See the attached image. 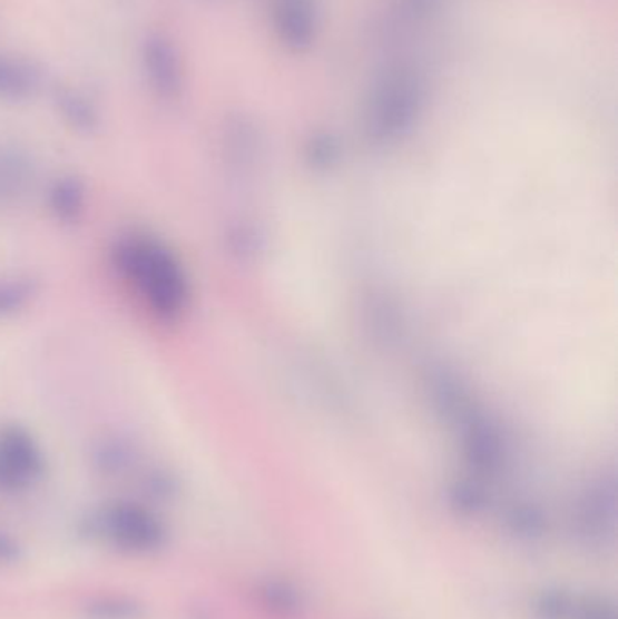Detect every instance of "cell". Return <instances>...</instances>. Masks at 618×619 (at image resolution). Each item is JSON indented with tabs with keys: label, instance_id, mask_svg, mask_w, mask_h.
<instances>
[{
	"label": "cell",
	"instance_id": "11",
	"mask_svg": "<svg viewBox=\"0 0 618 619\" xmlns=\"http://www.w3.org/2000/svg\"><path fill=\"white\" fill-rule=\"evenodd\" d=\"M262 153V140L251 124L244 120L230 124L225 132L224 155L236 175H251L254 167H258Z\"/></svg>",
	"mask_w": 618,
	"mask_h": 619
},
{
	"label": "cell",
	"instance_id": "2",
	"mask_svg": "<svg viewBox=\"0 0 618 619\" xmlns=\"http://www.w3.org/2000/svg\"><path fill=\"white\" fill-rule=\"evenodd\" d=\"M455 431L463 441L464 459L475 473L492 476L507 465L510 456L507 431L481 407Z\"/></svg>",
	"mask_w": 618,
	"mask_h": 619
},
{
	"label": "cell",
	"instance_id": "22",
	"mask_svg": "<svg viewBox=\"0 0 618 619\" xmlns=\"http://www.w3.org/2000/svg\"><path fill=\"white\" fill-rule=\"evenodd\" d=\"M580 619H614V616H611V612H606L604 605H588L582 610Z\"/></svg>",
	"mask_w": 618,
	"mask_h": 619
},
{
	"label": "cell",
	"instance_id": "14",
	"mask_svg": "<svg viewBox=\"0 0 618 619\" xmlns=\"http://www.w3.org/2000/svg\"><path fill=\"white\" fill-rule=\"evenodd\" d=\"M225 247L239 262H253L265 247V234L256 223L239 219L227 228Z\"/></svg>",
	"mask_w": 618,
	"mask_h": 619
},
{
	"label": "cell",
	"instance_id": "3",
	"mask_svg": "<svg viewBox=\"0 0 618 619\" xmlns=\"http://www.w3.org/2000/svg\"><path fill=\"white\" fill-rule=\"evenodd\" d=\"M45 473V453L26 428H0V488H30Z\"/></svg>",
	"mask_w": 618,
	"mask_h": 619
},
{
	"label": "cell",
	"instance_id": "5",
	"mask_svg": "<svg viewBox=\"0 0 618 619\" xmlns=\"http://www.w3.org/2000/svg\"><path fill=\"white\" fill-rule=\"evenodd\" d=\"M140 69L147 88L161 102H175L184 91V63L175 42L164 33L147 35L140 46Z\"/></svg>",
	"mask_w": 618,
	"mask_h": 619
},
{
	"label": "cell",
	"instance_id": "9",
	"mask_svg": "<svg viewBox=\"0 0 618 619\" xmlns=\"http://www.w3.org/2000/svg\"><path fill=\"white\" fill-rule=\"evenodd\" d=\"M40 83L42 73L33 62L0 53V102H26L37 95Z\"/></svg>",
	"mask_w": 618,
	"mask_h": 619
},
{
	"label": "cell",
	"instance_id": "4",
	"mask_svg": "<svg viewBox=\"0 0 618 619\" xmlns=\"http://www.w3.org/2000/svg\"><path fill=\"white\" fill-rule=\"evenodd\" d=\"M97 525L104 537L133 551H149L164 540L161 523L135 503H112L98 514Z\"/></svg>",
	"mask_w": 618,
	"mask_h": 619
},
{
	"label": "cell",
	"instance_id": "20",
	"mask_svg": "<svg viewBox=\"0 0 618 619\" xmlns=\"http://www.w3.org/2000/svg\"><path fill=\"white\" fill-rule=\"evenodd\" d=\"M265 596H267L268 603L276 607V609H296V595L283 586L268 587V590H265Z\"/></svg>",
	"mask_w": 618,
	"mask_h": 619
},
{
	"label": "cell",
	"instance_id": "13",
	"mask_svg": "<svg viewBox=\"0 0 618 619\" xmlns=\"http://www.w3.org/2000/svg\"><path fill=\"white\" fill-rule=\"evenodd\" d=\"M94 465L104 474H122L137 464L138 450L135 442L120 433L104 435L91 451Z\"/></svg>",
	"mask_w": 618,
	"mask_h": 619
},
{
	"label": "cell",
	"instance_id": "19",
	"mask_svg": "<svg viewBox=\"0 0 618 619\" xmlns=\"http://www.w3.org/2000/svg\"><path fill=\"white\" fill-rule=\"evenodd\" d=\"M511 522L516 525L519 531L528 532H539L542 528V517L537 509L533 508H521L513 511V517H511Z\"/></svg>",
	"mask_w": 618,
	"mask_h": 619
},
{
	"label": "cell",
	"instance_id": "17",
	"mask_svg": "<svg viewBox=\"0 0 618 619\" xmlns=\"http://www.w3.org/2000/svg\"><path fill=\"white\" fill-rule=\"evenodd\" d=\"M484 491L475 482H459L450 493V502L461 513H478L479 509L484 508Z\"/></svg>",
	"mask_w": 618,
	"mask_h": 619
},
{
	"label": "cell",
	"instance_id": "6",
	"mask_svg": "<svg viewBox=\"0 0 618 619\" xmlns=\"http://www.w3.org/2000/svg\"><path fill=\"white\" fill-rule=\"evenodd\" d=\"M424 386L432 402L433 412L438 413L453 430H458L479 410V404L473 399L467 381L455 370L444 364H438L429 370Z\"/></svg>",
	"mask_w": 618,
	"mask_h": 619
},
{
	"label": "cell",
	"instance_id": "21",
	"mask_svg": "<svg viewBox=\"0 0 618 619\" xmlns=\"http://www.w3.org/2000/svg\"><path fill=\"white\" fill-rule=\"evenodd\" d=\"M146 485L149 488V493L155 494L158 499L169 497L175 491V480L170 479V474L164 473V471H155V473L149 474Z\"/></svg>",
	"mask_w": 618,
	"mask_h": 619
},
{
	"label": "cell",
	"instance_id": "16",
	"mask_svg": "<svg viewBox=\"0 0 618 619\" xmlns=\"http://www.w3.org/2000/svg\"><path fill=\"white\" fill-rule=\"evenodd\" d=\"M337 161H340V147L336 141L326 135L311 141V146L307 147V164L312 170L326 173L334 169Z\"/></svg>",
	"mask_w": 618,
	"mask_h": 619
},
{
	"label": "cell",
	"instance_id": "18",
	"mask_svg": "<svg viewBox=\"0 0 618 619\" xmlns=\"http://www.w3.org/2000/svg\"><path fill=\"white\" fill-rule=\"evenodd\" d=\"M95 618L98 619H135L138 616V607L122 601H104L91 607Z\"/></svg>",
	"mask_w": 618,
	"mask_h": 619
},
{
	"label": "cell",
	"instance_id": "8",
	"mask_svg": "<svg viewBox=\"0 0 618 619\" xmlns=\"http://www.w3.org/2000/svg\"><path fill=\"white\" fill-rule=\"evenodd\" d=\"M363 326L375 346L394 350L403 344L409 332L406 315L400 303L386 294H374L363 305Z\"/></svg>",
	"mask_w": 618,
	"mask_h": 619
},
{
	"label": "cell",
	"instance_id": "1",
	"mask_svg": "<svg viewBox=\"0 0 618 619\" xmlns=\"http://www.w3.org/2000/svg\"><path fill=\"white\" fill-rule=\"evenodd\" d=\"M109 259L156 320L173 323L186 314L190 279L180 257L164 239L144 230H129L115 239Z\"/></svg>",
	"mask_w": 618,
	"mask_h": 619
},
{
	"label": "cell",
	"instance_id": "10",
	"mask_svg": "<svg viewBox=\"0 0 618 619\" xmlns=\"http://www.w3.org/2000/svg\"><path fill=\"white\" fill-rule=\"evenodd\" d=\"M55 106L63 124L80 135H94L102 124L97 100L75 86L60 88L55 95Z\"/></svg>",
	"mask_w": 618,
	"mask_h": 619
},
{
	"label": "cell",
	"instance_id": "12",
	"mask_svg": "<svg viewBox=\"0 0 618 619\" xmlns=\"http://www.w3.org/2000/svg\"><path fill=\"white\" fill-rule=\"evenodd\" d=\"M49 213L63 225L80 222L88 207V187L82 178L62 175L55 179L48 190Z\"/></svg>",
	"mask_w": 618,
	"mask_h": 619
},
{
	"label": "cell",
	"instance_id": "23",
	"mask_svg": "<svg viewBox=\"0 0 618 619\" xmlns=\"http://www.w3.org/2000/svg\"><path fill=\"white\" fill-rule=\"evenodd\" d=\"M11 554H16V547L11 546L8 538L0 537V560H8Z\"/></svg>",
	"mask_w": 618,
	"mask_h": 619
},
{
	"label": "cell",
	"instance_id": "15",
	"mask_svg": "<svg viewBox=\"0 0 618 619\" xmlns=\"http://www.w3.org/2000/svg\"><path fill=\"white\" fill-rule=\"evenodd\" d=\"M35 294H37V286L31 279L0 277V317L19 314L20 310L30 305Z\"/></svg>",
	"mask_w": 618,
	"mask_h": 619
},
{
	"label": "cell",
	"instance_id": "7",
	"mask_svg": "<svg viewBox=\"0 0 618 619\" xmlns=\"http://www.w3.org/2000/svg\"><path fill=\"white\" fill-rule=\"evenodd\" d=\"M418 109V91L406 83H395L375 102L371 115V135L377 141L398 140L414 124Z\"/></svg>",
	"mask_w": 618,
	"mask_h": 619
}]
</instances>
